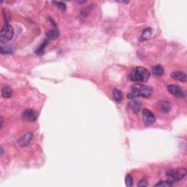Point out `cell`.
<instances>
[{"instance_id":"cell-18","label":"cell","mask_w":187,"mask_h":187,"mask_svg":"<svg viewBox=\"0 0 187 187\" xmlns=\"http://www.w3.org/2000/svg\"><path fill=\"white\" fill-rule=\"evenodd\" d=\"M50 40H48V39H46V40H45L44 41H43V43H42L41 45L39 46V48L37 49L36 50V53L38 55H42L43 53H44V50H45V47H47V45H48V43H49Z\"/></svg>"},{"instance_id":"cell-13","label":"cell","mask_w":187,"mask_h":187,"mask_svg":"<svg viewBox=\"0 0 187 187\" xmlns=\"http://www.w3.org/2000/svg\"><path fill=\"white\" fill-rule=\"evenodd\" d=\"M2 96L4 98H10L12 95H13V90L11 89V87L9 86H4L2 87L1 90Z\"/></svg>"},{"instance_id":"cell-5","label":"cell","mask_w":187,"mask_h":187,"mask_svg":"<svg viewBox=\"0 0 187 187\" xmlns=\"http://www.w3.org/2000/svg\"><path fill=\"white\" fill-rule=\"evenodd\" d=\"M142 116L143 123L146 127L153 125L156 121L154 114L149 109H143L142 111Z\"/></svg>"},{"instance_id":"cell-23","label":"cell","mask_w":187,"mask_h":187,"mask_svg":"<svg viewBox=\"0 0 187 187\" xmlns=\"http://www.w3.org/2000/svg\"><path fill=\"white\" fill-rule=\"evenodd\" d=\"M3 124H4V121H3V118L1 117V129L3 127Z\"/></svg>"},{"instance_id":"cell-16","label":"cell","mask_w":187,"mask_h":187,"mask_svg":"<svg viewBox=\"0 0 187 187\" xmlns=\"http://www.w3.org/2000/svg\"><path fill=\"white\" fill-rule=\"evenodd\" d=\"M151 33H152V31H151V28H146L143 30V32H142V35H141L140 38V41H145V40H148L150 37H151Z\"/></svg>"},{"instance_id":"cell-3","label":"cell","mask_w":187,"mask_h":187,"mask_svg":"<svg viewBox=\"0 0 187 187\" xmlns=\"http://www.w3.org/2000/svg\"><path fill=\"white\" fill-rule=\"evenodd\" d=\"M14 35V31L12 26L8 21H6L0 32V41L2 43H6L12 40Z\"/></svg>"},{"instance_id":"cell-17","label":"cell","mask_w":187,"mask_h":187,"mask_svg":"<svg viewBox=\"0 0 187 187\" xmlns=\"http://www.w3.org/2000/svg\"><path fill=\"white\" fill-rule=\"evenodd\" d=\"M129 106L134 113H138L141 108V104L137 100H133L129 102Z\"/></svg>"},{"instance_id":"cell-8","label":"cell","mask_w":187,"mask_h":187,"mask_svg":"<svg viewBox=\"0 0 187 187\" xmlns=\"http://www.w3.org/2000/svg\"><path fill=\"white\" fill-rule=\"evenodd\" d=\"M167 90L170 93H171L173 96L177 97H183L185 95L184 92L181 87L175 84H170L167 86Z\"/></svg>"},{"instance_id":"cell-19","label":"cell","mask_w":187,"mask_h":187,"mask_svg":"<svg viewBox=\"0 0 187 187\" xmlns=\"http://www.w3.org/2000/svg\"><path fill=\"white\" fill-rule=\"evenodd\" d=\"M173 185V183H172L169 180H167V181H160L158 182L157 183L155 184V186H160V187H168V186H172Z\"/></svg>"},{"instance_id":"cell-4","label":"cell","mask_w":187,"mask_h":187,"mask_svg":"<svg viewBox=\"0 0 187 187\" xmlns=\"http://www.w3.org/2000/svg\"><path fill=\"white\" fill-rule=\"evenodd\" d=\"M186 175V170L185 168H179V169L174 170H170L167 173L168 180L170 181L173 183L181 181L185 178Z\"/></svg>"},{"instance_id":"cell-9","label":"cell","mask_w":187,"mask_h":187,"mask_svg":"<svg viewBox=\"0 0 187 187\" xmlns=\"http://www.w3.org/2000/svg\"><path fill=\"white\" fill-rule=\"evenodd\" d=\"M172 78L183 83L186 82V75L181 71H175L171 73Z\"/></svg>"},{"instance_id":"cell-12","label":"cell","mask_w":187,"mask_h":187,"mask_svg":"<svg viewBox=\"0 0 187 187\" xmlns=\"http://www.w3.org/2000/svg\"><path fill=\"white\" fill-rule=\"evenodd\" d=\"M14 52V48L12 45H5L1 46L2 54H11Z\"/></svg>"},{"instance_id":"cell-10","label":"cell","mask_w":187,"mask_h":187,"mask_svg":"<svg viewBox=\"0 0 187 187\" xmlns=\"http://www.w3.org/2000/svg\"><path fill=\"white\" fill-rule=\"evenodd\" d=\"M159 109L160 112L163 113H167L171 109L170 103L167 101H162L159 105Z\"/></svg>"},{"instance_id":"cell-1","label":"cell","mask_w":187,"mask_h":187,"mask_svg":"<svg viewBox=\"0 0 187 187\" xmlns=\"http://www.w3.org/2000/svg\"><path fill=\"white\" fill-rule=\"evenodd\" d=\"M152 94V90L148 86L144 84L137 83L134 84L131 88V92L127 94V97L130 99H133L137 97H144L148 98Z\"/></svg>"},{"instance_id":"cell-20","label":"cell","mask_w":187,"mask_h":187,"mask_svg":"<svg viewBox=\"0 0 187 187\" xmlns=\"http://www.w3.org/2000/svg\"><path fill=\"white\" fill-rule=\"evenodd\" d=\"M125 183L127 186H132L133 185V178L130 174H127L125 177Z\"/></svg>"},{"instance_id":"cell-7","label":"cell","mask_w":187,"mask_h":187,"mask_svg":"<svg viewBox=\"0 0 187 187\" xmlns=\"http://www.w3.org/2000/svg\"><path fill=\"white\" fill-rule=\"evenodd\" d=\"M22 116L25 120L30 121V122H34L38 119V114L33 109H26L23 112Z\"/></svg>"},{"instance_id":"cell-14","label":"cell","mask_w":187,"mask_h":187,"mask_svg":"<svg viewBox=\"0 0 187 187\" xmlns=\"http://www.w3.org/2000/svg\"><path fill=\"white\" fill-rule=\"evenodd\" d=\"M164 69L161 65H155L152 67V73L156 76H161L164 74Z\"/></svg>"},{"instance_id":"cell-15","label":"cell","mask_w":187,"mask_h":187,"mask_svg":"<svg viewBox=\"0 0 187 187\" xmlns=\"http://www.w3.org/2000/svg\"><path fill=\"white\" fill-rule=\"evenodd\" d=\"M113 98L117 102H120L123 99V93L121 90L118 89H114L113 91Z\"/></svg>"},{"instance_id":"cell-6","label":"cell","mask_w":187,"mask_h":187,"mask_svg":"<svg viewBox=\"0 0 187 187\" xmlns=\"http://www.w3.org/2000/svg\"><path fill=\"white\" fill-rule=\"evenodd\" d=\"M33 138V133L28 132L25 133L24 134H23L21 137L18 139V144L20 147H26L30 142L32 141Z\"/></svg>"},{"instance_id":"cell-21","label":"cell","mask_w":187,"mask_h":187,"mask_svg":"<svg viewBox=\"0 0 187 187\" xmlns=\"http://www.w3.org/2000/svg\"><path fill=\"white\" fill-rule=\"evenodd\" d=\"M53 4H54L59 9L61 10V11H66V5L64 2H53Z\"/></svg>"},{"instance_id":"cell-11","label":"cell","mask_w":187,"mask_h":187,"mask_svg":"<svg viewBox=\"0 0 187 187\" xmlns=\"http://www.w3.org/2000/svg\"><path fill=\"white\" fill-rule=\"evenodd\" d=\"M59 37V31L57 29H50L46 32V38L48 40H55Z\"/></svg>"},{"instance_id":"cell-2","label":"cell","mask_w":187,"mask_h":187,"mask_svg":"<svg viewBox=\"0 0 187 187\" xmlns=\"http://www.w3.org/2000/svg\"><path fill=\"white\" fill-rule=\"evenodd\" d=\"M150 77V72L143 67H137L129 74V80L134 82H146Z\"/></svg>"},{"instance_id":"cell-22","label":"cell","mask_w":187,"mask_h":187,"mask_svg":"<svg viewBox=\"0 0 187 187\" xmlns=\"http://www.w3.org/2000/svg\"><path fill=\"white\" fill-rule=\"evenodd\" d=\"M148 183L146 180H140L137 183V186L138 187H146L147 186Z\"/></svg>"}]
</instances>
